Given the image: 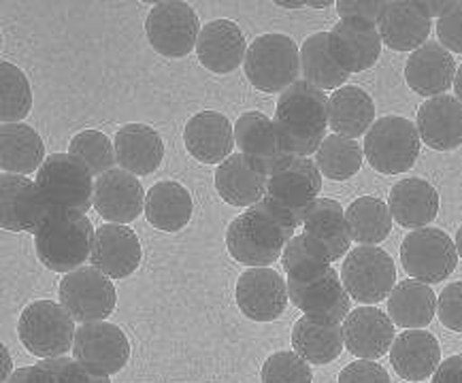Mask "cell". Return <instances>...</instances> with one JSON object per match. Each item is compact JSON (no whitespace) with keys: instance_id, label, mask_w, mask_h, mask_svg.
<instances>
[{"instance_id":"e575fe53","label":"cell","mask_w":462,"mask_h":383,"mask_svg":"<svg viewBox=\"0 0 462 383\" xmlns=\"http://www.w3.org/2000/svg\"><path fill=\"white\" fill-rule=\"evenodd\" d=\"M388 315L402 330H424L437 315V294L422 281H399L388 296Z\"/></svg>"},{"instance_id":"277c9868","label":"cell","mask_w":462,"mask_h":383,"mask_svg":"<svg viewBox=\"0 0 462 383\" xmlns=\"http://www.w3.org/2000/svg\"><path fill=\"white\" fill-rule=\"evenodd\" d=\"M290 239L292 237L280 223L271 220L258 205H254L228 223L226 250L236 262L260 269L280 260Z\"/></svg>"},{"instance_id":"7a4b0ae2","label":"cell","mask_w":462,"mask_h":383,"mask_svg":"<svg viewBox=\"0 0 462 383\" xmlns=\"http://www.w3.org/2000/svg\"><path fill=\"white\" fill-rule=\"evenodd\" d=\"M245 77L256 90L282 94L300 79V47L283 32H264L247 47Z\"/></svg>"},{"instance_id":"52a82bcc","label":"cell","mask_w":462,"mask_h":383,"mask_svg":"<svg viewBox=\"0 0 462 383\" xmlns=\"http://www.w3.org/2000/svg\"><path fill=\"white\" fill-rule=\"evenodd\" d=\"M199 14L183 0H162L145 17V34L156 54L180 60L197 51L200 37Z\"/></svg>"},{"instance_id":"b9f144b4","label":"cell","mask_w":462,"mask_h":383,"mask_svg":"<svg viewBox=\"0 0 462 383\" xmlns=\"http://www.w3.org/2000/svg\"><path fill=\"white\" fill-rule=\"evenodd\" d=\"M9 383H111V379L88 373L75 358L60 356L15 370Z\"/></svg>"},{"instance_id":"60d3db41","label":"cell","mask_w":462,"mask_h":383,"mask_svg":"<svg viewBox=\"0 0 462 383\" xmlns=\"http://www.w3.org/2000/svg\"><path fill=\"white\" fill-rule=\"evenodd\" d=\"M32 109V87L26 73L14 62H0V120L20 123Z\"/></svg>"},{"instance_id":"f907efd6","label":"cell","mask_w":462,"mask_h":383,"mask_svg":"<svg viewBox=\"0 0 462 383\" xmlns=\"http://www.w3.org/2000/svg\"><path fill=\"white\" fill-rule=\"evenodd\" d=\"M452 5L454 3H446V0H416V3H413V7H416L420 14H422L424 17H429V20L432 22V17H437V20H439L443 14H448Z\"/></svg>"},{"instance_id":"d6a6232c","label":"cell","mask_w":462,"mask_h":383,"mask_svg":"<svg viewBox=\"0 0 462 383\" xmlns=\"http://www.w3.org/2000/svg\"><path fill=\"white\" fill-rule=\"evenodd\" d=\"M192 214L194 198L186 186L177 181H158L147 190L143 215L156 230L180 233L192 220Z\"/></svg>"},{"instance_id":"9a60e30c","label":"cell","mask_w":462,"mask_h":383,"mask_svg":"<svg viewBox=\"0 0 462 383\" xmlns=\"http://www.w3.org/2000/svg\"><path fill=\"white\" fill-rule=\"evenodd\" d=\"M330 51H333L337 64L343 70L363 73L375 67L382 56V34L377 31V23L356 20V17H343L328 32Z\"/></svg>"},{"instance_id":"ffe728a7","label":"cell","mask_w":462,"mask_h":383,"mask_svg":"<svg viewBox=\"0 0 462 383\" xmlns=\"http://www.w3.org/2000/svg\"><path fill=\"white\" fill-rule=\"evenodd\" d=\"M247 47L241 26L226 17L205 23L197 43L199 62L216 75H230L245 62Z\"/></svg>"},{"instance_id":"8d00e7d4","label":"cell","mask_w":462,"mask_h":383,"mask_svg":"<svg viewBox=\"0 0 462 383\" xmlns=\"http://www.w3.org/2000/svg\"><path fill=\"white\" fill-rule=\"evenodd\" d=\"M300 77L322 92L347 86L349 73L337 64L330 51L328 32H313L300 45Z\"/></svg>"},{"instance_id":"e0dca14e","label":"cell","mask_w":462,"mask_h":383,"mask_svg":"<svg viewBox=\"0 0 462 383\" xmlns=\"http://www.w3.org/2000/svg\"><path fill=\"white\" fill-rule=\"evenodd\" d=\"M143 260V247L133 228L103 223L97 228L90 264L111 279H126Z\"/></svg>"},{"instance_id":"6da1fadb","label":"cell","mask_w":462,"mask_h":383,"mask_svg":"<svg viewBox=\"0 0 462 383\" xmlns=\"http://www.w3.org/2000/svg\"><path fill=\"white\" fill-rule=\"evenodd\" d=\"M97 228L86 214L67 209H50L34 233V251L41 264L53 273L67 275L84 267L92 256Z\"/></svg>"},{"instance_id":"4316f807","label":"cell","mask_w":462,"mask_h":383,"mask_svg":"<svg viewBox=\"0 0 462 383\" xmlns=\"http://www.w3.org/2000/svg\"><path fill=\"white\" fill-rule=\"evenodd\" d=\"M390 362L401 379L426 381L441 364V345L429 330H405L390 347Z\"/></svg>"},{"instance_id":"5bb4252c","label":"cell","mask_w":462,"mask_h":383,"mask_svg":"<svg viewBox=\"0 0 462 383\" xmlns=\"http://www.w3.org/2000/svg\"><path fill=\"white\" fill-rule=\"evenodd\" d=\"M145 196L139 177L124 169L97 177L94 184V209L106 223L128 226L145 211Z\"/></svg>"},{"instance_id":"484cf974","label":"cell","mask_w":462,"mask_h":383,"mask_svg":"<svg viewBox=\"0 0 462 383\" xmlns=\"http://www.w3.org/2000/svg\"><path fill=\"white\" fill-rule=\"evenodd\" d=\"M117 167L134 177L156 173L164 160V141L150 123H124L114 137Z\"/></svg>"},{"instance_id":"ba28073f","label":"cell","mask_w":462,"mask_h":383,"mask_svg":"<svg viewBox=\"0 0 462 383\" xmlns=\"http://www.w3.org/2000/svg\"><path fill=\"white\" fill-rule=\"evenodd\" d=\"M341 281L349 298L360 305H379L388 300L396 286L393 256L377 245H358L343 258Z\"/></svg>"},{"instance_id":"3957f363","label":"cell","mask_w":462,"mask_h":383,"mask_svg":"<svg viewBox=\"0 0 462 383\" xmlns=\"http://www.w3.org/2000/svg\"><path fill=\"white\" fill-rule=\"evenodd\" d=\"M420 139L416 122L402 115H383L375 120L365 134V158L373 170L382 175L407 173L420 158Z\"/></svg>"},{"instance_id":"ac0fdd59","label":"cell","mask_w":462,"mask_h":383,"mask_svg":"<svg viewBox=\"0 0 462 383\" xmlns=\"http://www.w3.org/2000/svg\"><path fill=\"white\" fill-rule=\"evenodd\" d=\"M183 145L189 156L200 164H220L233 156L235 150V123L220 111H199L183 128Z\"/></svg>"},{"instance_id":"c3c4849f","label":"cell","mask_w":462,"mask_h":383,"mask_svg":"<svg viewBox=\"0 0 462 383\" xmlns=\"http://www.w3.org/2000/svg\"><path fill=\"white\" fill-rule=\"evenodd\" d=\"M383 5L386 3H377V0H337L335 7L341 20L343 17H356V20L377 23Z\"/></svg>"},{"instance_id":"603a6c76","label":"cell","mask_w":462,"mask_h":383,"mask_svg":"<svg viewBox=\"0 0 462 383\" xmlns=\"http://www.w3.org/2000/svg\"><path fill=\"white\" fill-rule=\"evenodd\" d=\"M322 190V173L311 158H286L269 177L266 194L296 214L303 211Z\"/></svg>"},{"instance_id":"d590c367","label":"cell","mask_w":462,"mask_h":383,"mask_svg":"<svg viewBox=\"0 0 462 383\" xmlns=\"http://www.w3.org/2000/svg\"><path fill=\"white\" fill-rule=\"evenodd\" d=\"M341 324L303 315L292 328V350L310 364H330L343 351Z\"/></svg>"},{"instance_id":"f5cc1de1","label":"cell","mask_w":462,"mask_h":383,"mask_svg":"<svg viewBox=\"0 0 462 383\" xmlns=\"http://www.w3.org/2000/svg\"><path fill=\"white\" fill-rule=\"evenodd\" d=\"M454 94L462 103V64L458 67V70H456V77H454Z\"/></svg>"},{"instance_id":"5b68a950","label":"cell","mask_w":462,"mask_h":383,"mask_svg":"<svg viewBox=\"0 0 462 383\" xmlns=\"http://www.w3.org/2000/svg\"><path fill=\"white\" fill-rule=\"evenodd\" d=\"M75 324L77 322L60 303L34 300L22 311L17 334H20L22 345L41 360L60 358L73 351Z\"/></svg>"},{"instance_id":"681fc988","label":"cell","mask_w":462,"mask_h":383,"mask_svg":"<svg viewBox=\"0 0 462 383\" xmlns=\"http://www.w3.org/2000/svg\"><path fill=\"white\" fill-rule=\"evenodd\" d=\"M430 383H462V353L446 358L437 367Z\"/></svg>"},{"instance_id":"30bf717a","label":"cell","mask_w":462,"mask_h":383,"mask_svg":"<svg viewBox=\"0 0 462 383\" xmlns=\"http://www.w3.org/2000/svg\"><path fill=\"white\" fill-rule=\"evenodd\" d=\"M58 298L77 324L106 322L116 311L117 290L111 277L88 264L62 277Z\"/></svg>"},{"instance_id":"8fae6325","label":"cell","mask_w":462,"mask_h":383,"mask_svg":"<svg viewBox=\"0 0 462 383\" xmlns=\"http://www.w3.org/2000/svg\"><path fill=\"white\" fill-rule=\"evenodd\" d=\"M73 358L88 373L111 379L130 360V341L111 322L79 324L73 341Z\"/></svg>"},{"instance_id":"f35d334b","label":"cell","mask_w":462,"mask_h":383,"mask_svg":"<svg viewBox=\"0 0 462 383\" xmlns=\"http://www.w3.org/2000/svg\"><path fill=\"white\" fill-rule=\"evenodd\" d=\"M346 220L354 243L379 245L390 237L394 217L390 214L386 200L377 196H360L349 203Z\"/></svg>"},{"instance_id":"db71d44e","label":"cell","mask_w":462,"mask_h":383,"mask_svg":"<svg viewBox=\"0 0 462 383\" xmlns=\"http://www.w3.org/2000/svg\"><path fill=\"white\" fill-rule=\"evenodd\" d=\"M454 245H456V251H458V258H462V226H460L458 230H456Z\"/></svg>"},{"instance_id":"74e56055","label":"cell","mask_w":462,"mask_h":383,"mask_svg":"<svg viewBox=\"0 0 462 383\" xmlns=\"http://www.w3.org/2000/svg\"><path fill=\"white\" fill-rule=\"evenodd\" d=\"M330 264H333V256H330L328 247L307 233L294 234L283 247L282 267L288 281L311 284L328 273Z\"/></svg>"},{"instance_id":"f546056e","label":"cell","mask_w":462,"mask_h":383,"mask_svg":"<svg viewBox=\"0 0 462 383\" xmlns=\"http://www.w3.org/2000/svg\"><path fill=\"white\" fill-rule=\"evenodd\" d=\"M377 31L382 34L383 45L394 51H413L429 43L432 22L413 7V3L393 0L383 5L377 20Z\"/></svg>"},{"instance_id":"11a10c76","label":"cell","mask_w":462,"mask_h":383,"mask_svg":"<svg viewBox=\"0 0 462 383\" xmlns=\"http://www.w3.org/2000/svg\"><path fill=\"white\" fill-rule=\"evenodd\" d=\"M280 7H288V9H300V7H307V3H286V0H280Z\"/></svg>"},{"instance_id":"ee69618b","label":"cell","mask_w":462,"mask_h":383,"mask_svg":"<svg viewBox=\"0 0 462 383\" xmlns=\"http://www.w3.org/2000/svg\"><path fill=\"white\" fill-rule=\"evenodd\" d=\"M263 383H313L311 364L292 351H275L266 358L260 370Z\"/></svg>"},{"instance_id":"83f0119b","label":"cell","mask_w":462,"mask_h":383,"mask_svg":"<svg viewBox=\"0 0 462 383\" xmlns=\"http://www.w3.org/2000/svg\"><path fill=\"white\" fill-rule=\"evenodd\" d=\"M269 177L260 173L243 153H233L226 158L213 175L217 196L230 207L250 209L266 196Z\"/></svg>"},{"instance_id":"836d02e7","label":"cell","mask_w":462,"mask_h":383,"mask_svg":"<svg viewBox=\"0 0 462 383\" xmlns=\"http://www.w3.org/2000/svg\"><path fill=\"white\" fill-rule=\"evenodd\" d=\"M45 145L41 134L28 123L0 126V169L3 173L31 175L43 167Z\"/></svg>"},{"instance_id":"7402d4cb","label":"cell","mask_w":462,"mask_h":383,"mask_svg":"<svg viewBox=\"0 0 462 383\" xmlns=\"http://www.w3.org/2000/svg\"><path fill=\"white\" fill-rule=\"evenodd\" d=\"M235 143L239 147V153L266 177H271L288 158L282 151L273 117L263 111H247L235 122Z\"/></svg>"},{"instance_id":"816d5d0a","label":"cell","mask_w":462,"mask_h":383,"mask_svg":"<svg viewBox=\"0 0 462 383\" xmlns=\"http://www.w3.org/2000/svg\"><path fill=\"white\" fill-rule=\"evenodd\" d=\"M0 364H3V367H0V381L9 383L11 375H14L15 370H14V360H11L9 347H5V345L0 347Z\"/></svg>"},{"instance_id":"1f68e13d","label":"cell","mask_w":462,"mask_h":383,"mask_svg":"<svg viewBox=\"0 0 462 383\" xmlns=\"http://www.w3.org/2000/svg\"><path fill=\"white\" fill-rule=\"evenodd\" d=\"M375 103L371 94L360 86H343L330 94L328 128L333 134L347 139H360L375 123Z\"/></svg>"},{"instance_id":"4fadbf2b","label":"cell","mask_w":462,"mask_h":383,"mask_svg":"<svg viewBox=\"0 0 462 383\" xmlns=\"http://www.w3.org/2000/svg\"><path fill=\"white\" fill-rule=\"evenodd\" d=\"M50 205L41 194L37 181L26 175H0V226L9 233H37Z\"/></svg>"},{"instance_id":"7dc6e473","label":"cell","mask_w":462,"mask_h":383,"mask_svg":"<svg viewBox=\"0 0 462 383\" xmlns=\"http://www.w3.org/2000/svg\"><path fill=\"white\" fill-rule=\"evenodd\" d=\"M339 383H393L388 370L375 360H354L339 373Z\"/></svg>"},{"instance_id":"bcb514c9","label":"cell","mask_w":462,"mask_h":383,"mask_svg":"<svg viewBox=\"0 0 462 383\" xmlns=\"http://www.w3.org/2000/svg\"><path fill=\"white\" fill-rule=\"evenodd\" d=\"M437 37L449 54H462V3H454L448 14L437 20Z\"/></svg>"},{"instance_id":"2e32d148","label":"cell","mask_w":462,"mask_h":383,"mask_svg":"<svg viewBox=\"0 0 462 383\" xmlns=\"http://www.w3.org/2000/svg\"><path fill=\"white\" fill-rule=\"evenodd\" d=\"M346 350L358 360H379L390 353L396 334L388 314L375 305H360L341 324Z\"/></svg>"},{"instance_id":"ab89813d","label":"cell","mask_w":462,"mask_h":383,"mask_svg":"<svg viewBox=\"0 0 462 383\" xmlns=\"http://www.w3.org/2000/svg\"><path fill=\"white\" fill-rule=\"evenodd\" d=\"M319 173L330 181H347L360 173L365 162V150L358 141L326 134L322 145L318 147L316 160Z\"/></svg>"},{"instance_id":"9f6ffc18","label":"cell","mask_w":462,"mask_h":383,"mask_svg":"<svg viewBox=\"0 0 462 383\" xmlns=\"http://www.w3.org/2000/svg\"><path fill=\"white\" fill-rule=\"evenodd\" d=\"M328 0H326V3L322 0V3H307V7H328Z\"/></svg>"},{"instance_id":"7bdbcfd3","label":"cell","mask_w":462,"mask_h":383,"mask_svg":"<svg viewBox=\"0 0 462 383\" xmlns=\"http://www.w3.org/2000/svg\"><path fill=\"white\" fill-rule=\"evenodd\" d=\"M69 153L86 164L94 179L114 170L117 164L114 141L106 137L105 132L94 131V128L77 132L69 143Z\"/></svg>"},{"instance_id":"9c48e42d","label":"cell","mask_w":462,"mask_h":383,"mask_svg":"<svg viewBox=\"0 0 462 383\" xmlns=\"http://www.w3.org/2000/svg\"><path fill=\"white\" fill-rule=\"evenodd\" d=\"M401 264L410 279L422 284H441L458 264L454 239L441 228L411 230L401 243Z\"/></svg>"},{"instance_id":"cb8c5ba5","label":"cell","mask_w":462,"mask_h":383,"mask_svg":"<svg viewBox=\"0 0 462 383\" xmlns=\"http://www.w3.org/2000/svg\"><path fill=\"white\" fill-rule=\"evenodd\" d=\"M456 70L458 67H456L454 54H449L441 43L429 41L407 58L405 81L418 96L435 98L454 87Z\"/></svg>"},{"instance_id":"7c38bea8","label":"cell","mask_w":462,"mask_h":383,"mask_svg":"<svg viewBox=\"0 0 462 383\" xmlns=\"http://www.w3.org/2000/svg\"><path fill=\"white\" fill-rule=\"evenodd\" d=\"M241 314L252 322H275L288 306V279L271 267L247 269L235 287Z\"/></svg>"},{"instance_id":"f6af8a7d","label":"cell","mask_w":462,"mask_h":383,"mask_svg":"<svg viewBox=\"0 0 462 383\" xmlns=\"http://www.w3.org/2000/svg\"><path fill=\"white\" fill-rule=\"evenodd\" d=\"M437 317L452 333H462V281L443 287L437 296Z\"/></svg>"},{"instance_id":"44dd1931","label":"cell","mask_w":462,"mask_h":383,"mask_svg":"<svg viewBox=\"0 0 462 383\" xmlns=\"http://www.w3.org/2000/svg\"><path fill=\"white\" fill-rule=\"evenodd\" d=\"M288 296L305 315L319 317L326 322L343 324L352 311V298L343 287L341 273H337L333 267L311 284L288 281Z\"/></svg>"},{"instance_id":"d6986e66","label":"cell","mask_w":462,"mask_h":383,"mask_svg":"<svg viewBox=\"0 0 462 383\" xmlns=\"http://www.w3.org/2000/svg\"><path fill=\"white\" fill-rule=\"evenodd\" d=\"M328 100L326 92L319 87L299 79L277 98L275 117L283 126L292 131L326 137L328 131Z\"/></svg>"},{"instance_id":"f1b7e54d","label":"cell","mask_w":462,"mask_h":383,"mask_svg":"<svg viewBox=\"0 0 462 383\" xmlns=\"http://www.w3.org/2000/svg\"><path fill=\"white\" fill-rule=\"evenodd\" d=\"M439 192L422 177L396 181L390 190L388 207L394 222L402 228H426L439 214Z\"/></svg>"},{"instance_id":"4dcf8cb0","label":"cell","mask_w":462,"mask_h":383,"mask_svg":"<svg viewBox=\"0 0 462 383\" xmlns=\"http://www.w3.org/2000/svg\"><path fill=\"white\" fill-rule=\"evenodd\" d=\"M300 228L328 247L333 262L343 260L352 251L354 239L349 233L346 211L333 198L318 196L311 200L303 211V217H300Z\"/></svg>"},{"instance_id":"8992f818","label":"cell","mask_w":462,"mask_h":383,"mask_svg":"<svg viewBox=\"0 0 462 383\" xmlns=\"http://www.w3.org/2000/svg\"><path fill=\"white\" fill-rule=\"evenodd\" d=\"M94 175L69 151L47 156L37 170V186L51 209L88 214L94 207Z\"/></svg>"},{"instance_id":"d4e9b609","label":"cell","mask_w":462,"mask_h":383,"mask_svg":"<svg viewBox=\"0 0 462 383\" xmlns=\"http://www.w3.org/2000/svg\"><path fill=\"white\" fill-rule=\"evenodd\" d=\"M416 126L422 143L430 150H458L462 145V103L452 94L426 98L418 109Z\"/></svg>"}]
</instances>
